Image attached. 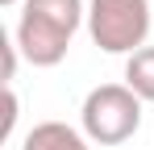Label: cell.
Listing matches in <instances>:
<instances>
[{
  "label": "cell",
  "instance_id": "6da1fadb",
  "mask_svg": "<svg viewBox=\"0 0 154 150\" xmlns=\"http://www.w3.org/2000/svg\"><path fill=\"white\" fill-rule=\"evenodd\" d=\"M83 0H25L17 21V50L33 67H58L71 50V38L83 25Z\"/></svg>",
  "mask_w": 154,
  "mask_h": 150
},
{
  "label": "cell",
  "instance_id": "7a4b0ae2",
  "mask_svg": "<svg viewBox=\"0 0 154 150\" xmlns=\"http://www.w3.org/2000/svg\"><path fill=\"white\" fill-rule=\"evenodd\" d=\"M79 121L83 138H92L96 146H121L142 129V100L133 96L129 83H100L88 92Z\"/></svg>",
  "mask_w": 154,
  "mask_h": 150
},
{
  "label": "cell",
  "instance_id": "3957f363",
  "mask_svg": "<svg viewBox=\"0 0 154 150\" xmlns=\"http://www.w3.org/2000/svg\"><path fill=\"white\" fill-rule=\"evenodd\" d=\"M88 33L104 54H137L150 33V0H92Z\"/></svg>",
  "mask_w": 154,
  "mask_h": 150
},
{
  "label": "cell",
  "instance_id": "277c9868",
  "mask_svg": "<svg viewBox=\"0 0 154 150\" xmlns=\"http://www.w3.org/2000/svg\"><path fill=\"white\" fill-rule=\"evenodd\" d=\"M21 150H92V146H88V138H83L79 129H71L67 121H42V125H33L25 133Z\"/></svg>",
  "mask_w": 154,
  "mask_h": 150
},
{
  "label": "cell",
  "instance_id": "5b68a950",
  "mask_svg": "<svg viewBox=\"0 0 154 150\" xmlns=\"http://www.w3.org/2000/svg\"><path fill=\"white\" fill-rule=\"evenodd\" d=\"M125 83L133 88L137 100H154V46H142L137 54H129V63H125Z\"/></svg>",
  "mask_w": 154,
  "mask_h": 150
},
{
  "label": "cell",
  "instance_id": "8992f818",
  "mask_svg": "<svg viewBox=\"0 0 154 150\" xmlns=\"http://www.w3.org/2000/svg\"><path fill=\"white\" fill-rule=\"evenodd\" d=\"M13 125H17V96H13V88H8V96H4V138L13 133Z\"/></svg>",
  "mask_w": 154,
  "mask_h": 150
},
{
  "label": "cell",
  "instance_id": "52a82bcc",
  "mask_svg": "<svg viewBox=\"0 0 154 150\" xmlns=\"http://www.w3.org/2000/svg\"><path fill=\"white\" fill-rule=\"evenodd\" d=\"M0 4H4V8H13V4H25V0H0Z\"/></svg>",
  "mask_w": 154,
  "mask_h": 150
}]
</instances>
